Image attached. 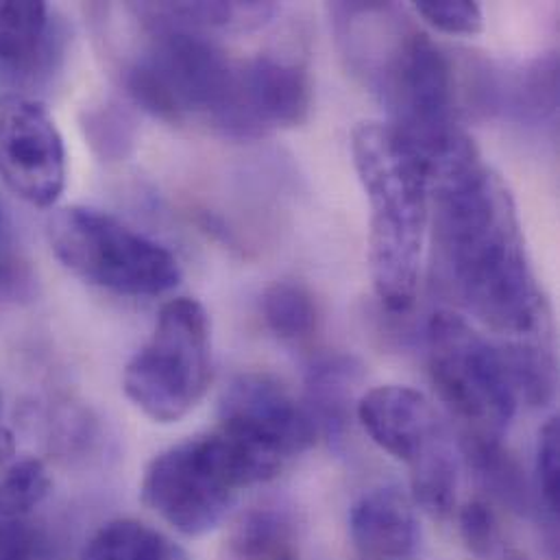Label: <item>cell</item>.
<instances>
[{
  "label": "cell",
  "instance_id": "obj_1",
  "mask_svg": "<svg viewBox=\"0 0 560 560\" xmlns=\"http://www.w3.org/2000/svg\"><path fill=\"white\" fill-rule=\"evenodd\" d=\"M428 173L434 245L458 303L498 334H537L546 323V301L504 179L467 133Z\"/></svg>",
  "mask_w": 560,
  "mask_h": 560
},
{
  "label": "cell",
  "instance_id": "obj_2",
  "mask_svg": "<svg viewBox=\"0 0 560 560\" xmlns=\"http://www.w3.org/2000/svg\"><path fill=\"white\" fill-rule=\"evenodd\" d=\"M351 155L371 208L369 269L377 299L390 312L415 305L430 225L425 160L388 122H360Z\"/></svg>",
  "mask_w": 560,
  "mask_h": 560
},
{
  "label": "cell",
  "instance_id": "obj_3",
  "mask_svg": "<svg viewBox=\"0 0 560 560\" xmlns=\"http://www.w3.org/2000/svg\"><path fill=\"white\" fill-rule=\"evenodd\" d=\"M48 241L70 273L116 294L160 296L182 281V267L164 245L94 208L59 210Z\"/></svg>",
  "mask_w": 560,
  "mask_h": 560
},
{
  "label": "cell",
  "instance_id": "obj_4",
  "mask_svg": "<svg viewBox=\"0 0 560 560\" xmlns=\"http://www.w3.org/2000/svg\"><path fill=\"white\" fill-rule=\"evenodd\" d=\"M212 382V331L206 307L179 296L160 310L147 345L129 360L122 388L153 421L184 419Z\"/></svg>",
  "mask_w": 560,
  "mask_h": 560
},
{
  "label": "cell",
  "instance_id": "obj_5",
  "mask_svg": "<svg viewBox=\"0 0 560 560\" xmlns=\"http://www.w3.org/2000/svg\"><path fill=\"white\" fill-rule=\"evenodd\" d=\"M425 349L432 382L467 434L502 439L515 417L517 395L500 347L465 316L436 310L425 327Z\"/></svg>",
  "mask_w": 560,
  "mask_h": 560
},
{
  "label": "cell",
  "instance_id": "obj_6",
  "mask_svg": "<svg viewBox=\"0 0 560 560\" xmlns=\"http://www.w3.org/2000/svg\"><path fill=\"white\" fill-rule=\"evenodd\" d=\"M245 469L228 443L214 430L164 450L151 460L142 478V502L171 528L186 537L214 530L247 489Z\"/></svg>",
  "mask_w": 560,
  "mask_h": 560
},
{
  "label": "cell",
  "instance_id": "obj_7",
  "mask_svg": "<svg viewBox=\"0 0 560 560\" xmlns=\"http://www.w3.org/2000/svg\"><path fill=\"white\" fill-rule=\"evenodd\" d=\"M153 28V42L127 72L129 96L168 122L192 116L212 122L232 90L236 63L206 33Z\"/></svg>",
  "mask_w": 560,
  "mask_h": 560
},
{
  "label": "cell",
  "instance_id": "obj_8",
  "mask_svg": "<svg viewBox=\"0 0 560 560\" xmlns=\"http://www.w3.org/2000/svg\"><path fill=\"white\" fill-rule=\"evenodd\" d=\"M380 92L397 133L430 166L465 131L456 120V79L450 57L419 31L399 35L377 57Z\"/></svg>",
  "mask_w": 560,
  "mask_h": 560
},
{
  "label": "cell",
  "instance_id": "obj_9",
  "mask_svg": "<svg viewBox=\"0 0 560 560\" xmlns=\"http://www.w3.org/2000/svg\"><path fill=\"white\" fill-rule=\"evenodd\" d=\"M217 430L238 452L252 485L280 476L318 439L305 406L267 373H243L228 384Z\"/></svg>",
  "mask_w": 560,
  "mask_h": 560
},
{
  "label": "cell",
  "instance_id": "obj_10",
  "mask_svg": "<svg viewBox=\"0 0 560 560\" xmlns=\"http://www.w3.org/2000/svg\"><path fill=\"white\" fill-rule=\"evenodd\" d=\"M66 147L48 109L24 96H0V182L22 201L50 208L66 188Z\"/></svg>",
  "mask_w": 560,
  "mask_h": 560
},
{
  "label": "cell",
  "instance_id": "obj_11",
  "mask_svg": "<svg viewBox=\"0 0 560 560\" xmlns=\"http://www.w3.org/2000/svg\"><path fill=\"white\" fill-rule=\"evenodd\" d=\"M312 109V81L294 59L258 55L236 63L232 90L212 125L230 138H258L299 127Z\"/></svg>",
  "mask_w": 560,
  "mask_h": 560
},
{
  "label": "cell",
  "instance_id": "obj_12",
  "mask_svg": "<svg viewBox=\"0 0 560 560\" xmlns=\"http://www.w3.org/2000/svg\"><path fill=\"white\" fill-rule=\"evenodd\" d=\"M355 417L371 441L412 467L450 441L430 399L410 386H377L355 404Z\"/></svg>",
  "mask_w": 560,
  "mask_h": 560
},
{
  "label": "cell",
  "instance_id": "obj_13",
  "mask_svg": "<svg viewBox=\"0 0 560 560\" xmlns=\"http://www.w3.org/2000/svg\"><path fill=\"white\" fill-rule=\"evenodd\" d=\"M63 52V35L44 2H0V77L13 85L44 81Z\"/></svg>",
  "mask_w": 560,
  "mask_h": 560
},
{
  "label": "cell",
  "instance_id": "obj_14",
  "mask_svg": "<svg viewBox=\"0 0 560 560\" xmlns=\"http://www.w3.org/2000/svg\"><path fill=\"white\" fill-rule=\"evenodd\" d=\"M349 530L362 560H410L421 537L412 502L393 487L364 493L351 509Z\"/></svg>",
  "mask_w": 560,
  "mask_h": 560
},
{
  "label": "cell",
  "instance_id": "obj_15",
  "mask_svg": "<svg viewBox=\"0 0 560 560\" xmlns=\"http://www.w3.org/2000/svg\"><path fill=\"white\" fill-rule=\"evenodd\" d=\"M362 382V364L351 355H323L307 369L305 410L310 412L318 436L329 441L342 439L353 395Z\"/></svg>",
  "mask_w": 560,
  "mask_h": 560
},
{
  "label": "cell",
  "instance_id": "obj_16",
  "mask_svg": "<svg viewBox=\"0 0 560 560\" xmlns=\"http://www.w3.org/2000/svg\"><path fill=\"white\" fill-rule=\"evenodd\" d=\"M138 11L153 26L206 33L210 28H256L278 13L273 2H160L140 4Z\"/></svg>",
  "mask_w": 560,
  "mask_h": 560
},
{
  "label": "cell",
  "instance_id": "obj_17",
  "mask_svg": "<svg viewBox=\"0 0 560 560\" xmlns=\"http://www.w3.org/2000/svg\"><path fill=\"white\" fill-rule=\"evenodd\" d=\"M465 456L482 487L520 515L535 511L533 489L522 465L504 450L502 439L465 434Z\"/></svg>",
  "mask_w": 560,
  "mask_h": 560
},
{
  "label": "cell",
  "instance_id": "obj_18",
  "mask_svg": "<svg viewBox=\"0 0 560 560\" xmlns=\"http://www.w3.org/2000/svg\"><path fill=\"white\" fill-rule=\"evenodd\" d=\"M232 552L238 560H296V533L278 509H254L232 530Z\"/></svg>",
  "mask_w": 560,
  "mask_h": 560
},
{
  "label": "cell",
  "instance_id": "obj_19",
  "mask_svg": "<svg viewBox=\"0 0 560 560\" xmlns=\"http://www.w3.org/2000/svg\"><path fill=\"white\" fill-rule=\"evenodd\" d=\"M458 456L450 441L410 467L412 502L432 520H447L458 500Z\"/></svg>",
  "mask_w": 560,
  "mask_h": 560
},
{
  "label": "cell",
  "instance_id": "obj_20",
  "mask_svg": "<svg viewBox=\"0 0 560 560\" xmlns=\"http://www.w3.org/2000/svg\"><path fill=\"white\" fill-rule=\"evenodd\" d=\"M517 401L546 406L557 393V364L552 353L537 342H506L500 347Z\"/></svg>",
  "mask_w": 560,
  "mask_h": 560
},
{
  "label": "cell",
  "instance_id": "obj_21",
  "mask_svg": "<svg viewBox=\"0 0 560 560\" xmlns=\"http://www.w3.org/2000/svg\"><path fill=\"white\" fill-rule=\"evenodd\" d=\"M262 314L281 340H303L316 329V305L310 292L292 281H278L265 292Z\"/></svg>",
  "mask_w": 560,
  "mask_h": 560
},
{
  "label": "cell",
  "instance_id": "obj_22",
  "mask_svg": "<svg viewBox=\"0 0 560 560\" xmlns=\"http://www.w3.org/2000/svg\"><path fill=\"white\" fill-rule=\"evenodd\" d=\"M0 560H68L63 541L26 517H0Z\"/></svg>",
  "mask_w": 560,
  "mask_h": 560
},
{
  "label": "cell",
  "instance_id": "obj_23",
  "mask_svg": "<svg viewBox=\"0 0 560 560\" xmlns=\"http://www.w3.org/2000/svg\"><path fill=\"white\" fill-rule=\"evenodd\" d=\"M50 493V476L46 467L26 458L9 467L0 476V517H28Z\"/></svg>",
  "mask_w": 560,
  "mask_h": 560
},
{
  "label": "cell",
  "instance_id": "obj_24",
  "mask_svg": "<svg viewBox=\"0 0 560 560\" xmlns=\"http://www.w3.org/2000/svg\"><path fill=\"white\" fill-rule=\"evenodd\" d=\"M458 528L467 550L474 557L493 559L502 550L500 522L487 502L474 500L465 504L458 513Z\"/></svg>",
  "mask_w": 560,
  "mask_h": 560
},
{
  "label": "cell",
  "instance_id": "obj_25",
  "mask_svg": "<svg viewBox=\"0 0 560 560\" xmlns=\"http://www.w3.org/2000/svg\"><path fill=\"white\" fill-rule=\"evenodd\" d=\"M415 11L441 33L478 35L485 28V15L478 2L469 0H419Z\"/></svg>",
  "mask_w": 560,
  "mask_h": 560
},
{
  "label": "cell",
  "instance_id": "obj_26",
  "mask_svg": "<svg viewBox=\"0 0 560 560\" xmlns=\"http://www.w3.org/2000/svg\"><path fill=\"white\" fill-rule=\"evenodd\" d=\"M559 419L552 417L539 432L537 487L544 509L555 522L559 515Z\"/></svg>",
  "mask_w": 560,
  "mask_h": 560
},
{
  "label": "cell",
  "instance_id": "obj_27",
  "mask_svg": "<svg viewBox=\"0 0 560 560\" xmlns=\"http://www.w3.org/2000/svg\"><path fill=\"white\" fill-rule=\"evenodd\" d=\"M559 63L555 55H548L539 59L524 77V85L520 90L522 96V109L530 116H548L557 112L559 101Z\"/></svg>",
  "mask_w": 560,
  "mask_h": 560
},
{
  "label": "cell",
  "instance_id": "obj_28",
  "mask_svg": "<svg viewBox=\"0 0 560 560\" xmlns=\"http://www.w3.org/2000/svg\"><path fill=\"white\" fill-rule=\"evenodd\" d=\"M94 144H98L103 149V153L112 155H122L125 147L131 142V136H129V127H127V120L122 114L118 112H101L94 122Z\"/></svg>",
  "mask_w": 560,
  "mask_h": 560
},
{
  "label": "cell",
  "instance_id": "obj_29",
  "mask_svg": "<svg viewBox=\"0 0 560 560\" xmlns=\"http://www.w3.org/2000/svg\"><path fill=\"white\" fill-rule=\"evenodd\" d=\"M155 560H188V557H186V552H184L182 548H177V546L171 541V546Z\"/></svg>",
  "mask_w": 560,
  "mask_h": 560
},
{
  "label": "cell",
  "instance_id": "obj_30",
  "mask_svg": "<svg viewBox=\"0 0 560 560\" xmlns=\"http://www.w3.org/2000/svg\"><path fill=\"white\" fill-rule=\"evenodd\" d=\"M493 560H530L524 552H520V550H500Z\"/></svg>",
  "mask_w": 560,
  "mask_h": 560
},
{
  "label": "cell",
  "instance_id": "obj_31",
  "mask_svg": "<svg viewBox=\"0 0 560 560\" xmlns=\"http://www.w3.org/2000/svg\"><path fill=\"white\" fill-rule=\"evenodd\" d=\"M11 454V436L0 428V456Z\"/></svg>",
  "mask_w": 560,
  "mask_h": 560
},
{
  "label": "cell",
  "instance_id": "obj_32",
  "mask_svg": "<svg viewBox=\"0 0 560 560\" xmlns=\"http://www.w3.org/2000/svg\"><path fill=\"white\" fill-rule=\"evenodd\" d=\"M0 241H2V210H0Z\"/></svg>",
  "mask_w": 560,
  "mask_h": 560
}]
</instances>
